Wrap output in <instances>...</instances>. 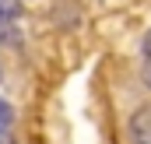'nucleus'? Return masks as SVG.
Returning a JSON list of instances; mask_svg holds the SVG:
<instances>
[{
  "mask_svg": "<svg viewBox=\"0 0 151 144\" xmlns=\"http://www.w3.org/2000/svg\"><path fill=\"white\" fill-rule=\"evenodd\" d=\"M130 141L134 144H151V109H137L130 116Z\"/></svg>",
  "mask_w": 151,
  "mask_h": 144,
  "instance_id": "obj_1",
  "label": "nucleus"
},
{
  "mask_svg": "<svg viewBox=\"0 0 151 144\" xmlns=\"http://www.w3.org/2000/svg\"><path fill=\"white\" fill-rule=\"evenodd\" d=\"M0 127H4V130H11V127H14V109L7 106L4 99H0Z\"/></svg>",
  "mask_w": 151,
  "mask_h": 144,
  "instance_id": "obj_2",
  "label": "nucleus"
},
{
  "mask_svg": "<svg viewBox=\"0 0 151 144\" xmlns=\"http://www.w3.org/2000/svg\"><path fill=\"white\" fill-rule=\"evenodd\" d=\"M141 81L151 88V56H144V63H141Z\"/></svg>",
  "mask_w": 151,
  "mask_h": 144,
  "instance_id": "obj_3",
  "label": "nucleus"
},
{
  "mask_svg": "<svg viewBox=\"0 0 151 144\" xmlns=\"http://www.w3.org/2000/svg\"><path fill=\"white\" fill-rule=\"evenodd\" d=\"M141 46H144V56H151V28H148V35H144V42H141Z\"/></svg>",
  "mask_w": 151,
  "mask_h": 144,
  "instance_id": "obj_4",
  "label": "nucleus"
}]
</instances>
